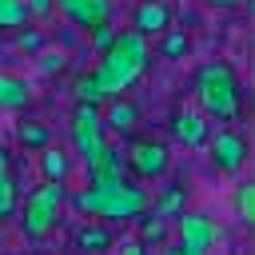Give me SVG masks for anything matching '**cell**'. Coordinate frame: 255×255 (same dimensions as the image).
<instances>
[{
    "instance_id": "cell-1",
    "label": "cell",
    "mask_w": 255,
    "mask_h": 255,
    "mask_svg": "<svg viewBox=\"0 0 255 255\" xmlns=\"http://www.w3.org/2000/svg\"><path fill=\"white\" fill-rule=\"evenodd\" d=\"M147 56H151V52H147V36H143V32H135V28L116 32V40L100 52V68H96V80H100L104 100L128 92V88L143 76Z\"/></svg>"
},
{
    "instance_id": "cell-2",
    "label": "cell",
    "mask_w": 255,
    "mask_h": 255,
    "mask_svg": "<svg viewBox=\"0 0 255 255\" xmlns=\"http://www.w3.org/2000/svg\"><path fill=\"white\" fill-rule=\"evenodd\" d=\"M76 203H80V211H88L96 219H135V215L147 211V191L135 187V183H128V179L108 183V187L92 183L88 191L76 195Z\"/></svg>"
},
{
    "instance_id": "cell-3",
    "label": "cell",
    "mask_w": 255,
    "mask_h": 255,
    "mask_svg": "<svg viewBox=\"0 0 255 255\" xmlns=\"http://www.w3.org/2000/svg\"><path fill=\"white\" fill-rule=\"evenodd\" d=\"M195 96L199 108L215 120H235L239 116V84H235V68L223 60H211L199 68L195 76Z\"/></svg>"
},
{
    "instance_id": "cell-4",
    "label": "cell",
    "mask_w": 255,
    "mask_h": 255,
    "mask_svg": "<svg viewBox=\"0 0 255 255\" xmlns=\"http://www.w3.org/2000/svg\"><path fill=\"white\" fill-rule=\"evenodd\" d=\"M60 207H64V179H44L20 207V231L28 239H44L60 223Z\"/></svg>"
},
{
    "instance_id": "cell-5",
    "label": "cell",
    "mask_w": 255,
    "mask_h": 255,
    "mask_svg": "<svg viewBox=\"0 0 255 255\" xmlns=\"http://www.w3.org/2000/svg\"><path fill=\"white\" fill-rule=\"evenodd\" d=\"M72 147L88 167L100 159V151H104V120H100L96 104H84V100L76 104V112H72Z\"/></svg>"
},
{
    "instance_id": "cell-6",
    "label": "cell",
    "mask_w": 255,
    "mask_h": 255,
    "mask_svg": "<svg viewBox=\"0 0 255 255\" xmlns=\"http://www.w3.org/2000/svg\"><path fill=\"white\" fill-rule=\"evenodd\" d=\"M175 219H179V223H175V231H179V247H183L187 255H203V251H211V247L219 243V227H215V219H207V215H199V211H179Z\"/></svg>"
},
{
    "instance_id": "cell-7",
    "label": "cell",
    "mask_w": 255,
    "mask_h": 255,
    "mask_svg": "<svg viewBox=\"0 0 255 255\" xmlns=\"http://www.w3.org/2000/svg\"><path fill=\"white\" fill-rule=\"evenodd\" d=\"M167 163H171V155H167L163 143H155V139H131V147H128V167H131L135 179H159V175L167 171Z\"/></svg>"
},
{
    "instance_id": "cell-8",
    "label": "cell",
    "mask_w": 255,
    "mask_h": 255,
    "mask_svg": "<svg viewBox=\"0 0 255 255\" xmlns=\"http://www.w3.org/2000/svg\"><path fill=\"white\" fill-rule=\"evenodd\" d=\"M211 159H215V167L219 171H227V175H235V171H243V163H247V143H243V135L239 131H215L211 135Z\"/></svg>"
},
{
    "instance_id": "cell-9",
    "label": "cell",
    "mask_w": 255,
    "mask_h": 255,
    "mask_svg": "<svg viewBox=\"0 0 255 255\" xmlns=\"http://www.w3.org/2000/svg\"><path fill=\"white\" fill-rule=\"evenodd\" d=\"M52 4L80 28H96L112 16V0H52Z\"/></svg>"
},
{
    "instance_id": "cell-10",
    "label": "cell",
    "mask_w": 255,
    "mask_h": 255,
    "mask_svg": "<svg viewBox=\"0 0 255 255\" xmlns=\"http://www.w3.org/2000/svg\"><path fill=\"white\" fill-rule=\"evenodd\" d=\"M167 28H171V12H167L163 0H143V4L135 8V32L159 36V32H167Z\"/></svg>"
},
{
    "instance_id": "cell-11",
    "label": "cell",
    "mask_w": 255,
    "mask_h": 255,
    "mask_svg": "<svg viewBox=\"0 0 255 255\" xmlns=\"http://www.w3.org/2000/svg\"><path fill=\"white\" fill-rule=\"evenodd\" d=\"M88 175H92V183H96V187L120 183V179H124V151H116V147H108V143H104V151H100V159L88 167Z\"/></svg>"
},
{
    "instance_id": "cell-12",
    "label": "cell",
    "mask_w": 255,
    "mask_h": 255,
    "mask_svg": "<svg viewBox=\"0 0 255 255\" xmlns=\"http://www.w3.org/2000/svg\"><path fill=\"white\" fill-rule=\"evenodd\" d=\"M32 100V84L16 72H0V108L4 112H20Z\"/></svg>"
},
{
    "instance_id": "cell-13",
    "label": "cell",
    "mask_w": 255,
    "mask_h": 255,
    "mask_svg": "<svg viewBox=\"0 0 255 255\" xmlns=\"http://www.w3.org/2000/svg\"><path fill=\"white\" fill-rule=\"evenodd\" d=\"M112 104H108V116H100L104 120V128H112V131H120V135H128L135 124H139V108L131 104V100H120V96H108Z\"/></svg>"
},
{
    "instance_id": "cell-14",
    "label": "cell",
    "mask_w": 255,
    "mask_h": 255,
    "mask_svg": "<svg viewBox=\"0 0 255 255\" xmlns=\"http://www.w3.org/2000/svg\"><path fill=\"white\" fill-rule=\"evenodd\" d=\"M171 131H175V139H179V143H191V147L207 139V124H203V116H199V112H175Z\"/></svg>"
},
{
    "instance_id": "cell-15",
    "label": "cell",
    "mask_w": 255,
    "mask_h": 255,
    "mask_svg": "<svg viewBox=\"0 0 255 255\" xmlns=\"http://www.w3.org/2000/svg\"><path fill=\"white\" fill-rule=\"evenodd\" d=\"M40 171H44V179H68V151L44 143L40 147Z\"/></svg>"
},
{
    "instance_id": "cell-16",
    "label": "cell",
    "mask_w": 255,
    "mask_h": 255,
    "mask_svg": "<svg viewBox=\"0 0 255 255\" xmlns=\"http://www.w3.org/2000/svg\"><path fill=\"white\" fill-rule=\"evenodd\" d=\"M16 139H20L24 147L40 151V147L48 143V128H44L40 120H20V124H16Z\"/></svg>"
},
{
    "instance_id": "cell-17",
    "label": "cell",
    "mask_w": 255,
    "mask_h": 255,
    "mask_svg": "<svg viewBox=\"0 0 255 255\" xmlns=\"http://www.w3.org/2000/svg\"><path fill=\"white\" fill-rule=\"evenodd\" d=\"M76 243H80L84 251H108V247H112V231L100 227V223H88V227H80Z\"/></svg>"
},
{
    "instance_id": "cell-18",
    "label": "cell",
    "mask_w": 255,
    "mask_h": 255,
    "mask_svg": "<svg viewBox=\"0 0 255 255\" xmlns=\"http://www.w3.org/2000/svg\"><path fill=\"white\" fill-rule=\"evenodd\" d=\"M231 203H235L239 223H251V219H255V183H239L235 195H231Z\"/></svg>"
},
{
    "instance_id": "cell-19",
    "label": "cell",
    "mask_w": 255,
    "mask_h": 255,
    "mask_svg": "<svg viewBox=\"0 0 255 255\" xmlns=\"http://www.w3.org/2000/svg\"><path fill=\"white\" fill-rule=\"evenodd\" d=\"M76 100H84V104H104V92H100L96 72H84V76L76 80Z\"/></svg>"
},
{
    "instance_id": "cell-20",
    "label": "cell",
    "mask_w": 255,
    "mask_h": 255,
    "mask_svg": "<svg viewBox=\"0 0 255 255\" xmlns=\"http://www.w3.org/2000/svg\"><path fill=\"white\" fill-rule=\"evenodd\" d=\"M159 36H163L159 52H163L167 60H175L179 52H187V36H183V32H171V28H167V32H159Z\"/></svg>"
},
{
    "instance_id": "cell-21",
    "label": "cell",
    "mask_w": 255,
    "mask_h": 255,
    "mask_svg": "<svg viewBox=\"0 0 255 255\" xmlns=\"http://www.w3.org/2000/svg\"><path fill=\"white\" fill-rule=\"evenodd\" d=\"M16 211V187H12V175H0V219Z\"/></svg>"
},
{
    "instance_id": "cell-22",
    "label": "cell",
    "mask_w": 255,
    "mask_h": 255,
    "mask_svg": "<svg viewBox=\"0 0 255 255\" xmlns=\"http://www.w3.org/2000/svg\"><path fill=\"white\" fill-rule=\"evenodd\" d=\"M112 40H116V28H112V24H108V20H104V24H96V28H92V48H96V52H104V48H108V44H112Z\"/></svg>"
},
{
    "instance_id": "cell-23",
    "label": "cell",
    "mask_w": 255,
    "mask_h": 255,
    "mask_svg": "<svg viewBox=\"0 0 255 255\" xmlns=\"http://www.w3.org/2000/svg\"><path fill=\"white\" fill-rule=\"evenodd\" d=\"M179 203H183V195L171 187V191H167V195L155 203V215H159V219H167V215H175V211H179Z\"/></svg>"
},
{
    "instance_id": "cell-24",
    "label": "cell",
    "mask_w": 255,
    "mask_h": 255,
    "mask_svg": "<svg viewBox=\"0 0 255 255\" xmlns=\"http://www.w3.org/2000/svg\"><path fill=\"white\" fill-rule=\"evenodd\" d=\"M143 239H147V243H163V239H167V227H163L159 215H151V219L143 223Z\"/></svg>"
},
{
    "instance_id": "cell-25",
    "label": "cell",
    "mask_w": 255,
    "mask_h": 255,
    "mask_svg": "<svg viewBox=\"0 0 255 255\" xmlns=\"http://www.w3.org/2000/svg\"><path fill=\"white\" fill-rule=\"evenodd\" d=\"M64 64H68L64 52H40V68L44 72H64Z\"/></svg>"
},
{
    "instance_id": "cell-26",
    "label": "cell",
    "mask_w": 255,
    "mask_h": 255,
    "mask_svg": "<svg viewBox=\"0 0 255 255\" xmlns=\"http://www.w3.org/2000/svg\"><path fill=\"white\" fill-rule=\"evenodd\" d=\"M24 8H28V16H48L56 4L52 0H24Z\"/></svg>"
},
{
    "instance_id": "cell-27",
    "label": "cell",
    "mask_w": 255,
    "mask_h": 255,
    "mask_svg": "<svg viewBox=\"0 0 255 255\" xmlns=\"http://www.w3.org/2000/svg\"><path fill=\"white\" fill-rule=\"evenodd\" d=\"M16 44H20L24 52H40V36H36V32H20V36H16Z\"/></svg>"
},
{
    "instance_id": "cell-28",
    "label": "cell",
    "mask_w": 255,
    "mask_h": 255,
    "mask_svg": "<svg viewBox=\"0 0 255 255\" xmlns=\"http://www.w3.org/2000/svg\"><path fill=\"white\" fill-rule=\"evenodd\" d=\"M203 4H215V8H227V4H239V0H203Z\"/></svg>"
}]
</instances>
